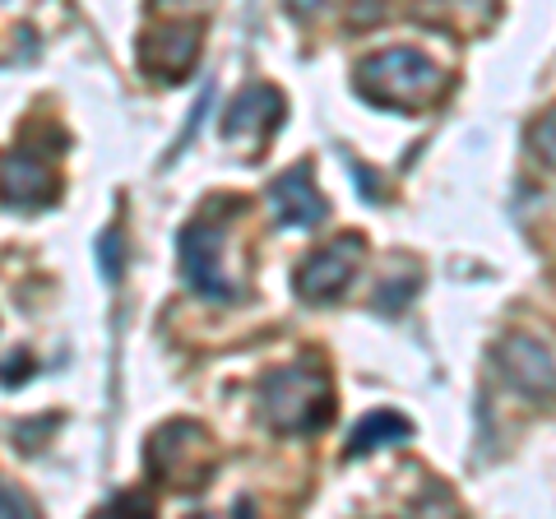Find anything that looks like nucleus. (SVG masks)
I'll return each instance as SVG.
<instances>
[{"instance_id":"nucleus-1","label":"nucleus","mask_w":556,"mask_h":519,"mask_svg":"<svg viewBox=\"0 0 556 519\" xmlns=\"http://www.w3.org/2000/svg\"><path fill=\"white\" fill-rule=\"evenodd\" d=\"M357 93L371 102V107H394V112H427L437 107L450 89V75L441 71L431 56L413 47H390L376 51L357 65Z\"/></svg>"},{"instance_id":"nucleus-2","label":"nucleus","mask_w":556,"mask_h":519,"mask_svg":"<svg viewBox=\"0 0 556 519\" xmlns=\"http://www.w3.org/2000/svg\"><path fill=\"white\" fill-rule=\"evenodd\" d=\"M260 418L283 436H306L320 431L334 418V385L325 367L298 362V367H278L260 380Z\"/></svg>"},{"instance_id":"nucleus-3","label":"nucleus","mask_w":556,"mask_h":519,"mask_svg":"<svg viewBox=\"0 0 556 519\" xmlns=\"http://www.w3.org/2000/svg\"><path fill=\"white\" fill-rule=\"evenodd\" d=\"M223 241H228V218H195L186 223L177 237V255H181V274L186 283L200 292V298L214 302H232L237 283L223 274Z\"/></svg>"},{"instance_id":"nucleus-4","label":"nucleus","mask_w":556,"mask_h":519,"mask_svg":"<svg viewBox=\"0 0 556 519\" xmlns=\"http://www.w3.org/2000/svg\"><path fill=\"white\" fill-rule=\"evenodd\" d=\"M208 450L214 445H208L204 427L172 422L149 441V469L163 482H177V488H200V482H208V469H214V459H204Z\"/></svg>"},{"instance_id":"nucleus-5","label":"nucleus","mask_w":556,"mask_h":519,"mask_svg":"<svg viewBox=\"0 0 556 519\" xmlns=\"http://www.w3.org/2000/svg\"><path fill=\"white\" fill-rule=\"evenodd\" d=\"M357 260H362V237L343 232L292 274V288H298L302 302H334L348 288V279L357 274Z\"/></svg>"},{"instance_id":"nucleus-6","label":"nucleus","mask_w":556,"mask_h":519,"mask_svg":"<svg viewBox=\"0 0 556 519\" xmlns=\"http://www.w3.org/2000/svg\"><path fill=\"white\" fill-rule=\"evenodd\" d=\"M496 367L510 385L533 404H552L556 400V362L538 339L529 334H506L496 343Z\"/></svg>"},{"instance_id":"nucleus-7","label":"nucleus","mask_w":556,"mask_h":519,"mask_svg":"<svg viewBox=\"0 0 556 519\" xmlns=\"http://www.w3.org/2000/svg\"><path fill=\"white\" fill-rule=\"evenodd\" d=\"M56 195H61L56 172H51L47 159H38V153L20 149L0 163V204H10V210H20V214H33V210L56 204Z\"/></svg>"},{"instance_id":"nucleus-8","label":"nucleus","mask_w":556,"mask_h":519,"mask_svg":"<svg viewBox=\"0 0 556 519\" xmlns=\"http://www.w3.org/2000/svg\"><path fill=\"white\" fill-rule=\"evenodd\" d=\"M195 56H200V24H167L144 33V42H139V65L167 84H181L195 71Z\"/></svg>"},{"instance_id":"nucleus-9","label":"nucleus","mask_w":556,"mask_h":519,"mask_svg":"<svg viewBox=\"0 0 556 519\" xmlns=\"http://www.w3.org/2000/svg\"><path fill=\"white\" fill-rule=\"evenodd\" d=\"M283 126V93L269 84H251L232 98L228 116H223V135L228 140H269V130Z\"/></svg>"},{"instance_id":"nucleus-10","label":"nucleus","mask_w":556,"mask_h":519,"mask_svg":"<svg viewBox=\"0 0 556 519\" xmlns=\"http://www.w3.org/2000/svg\"><path fill=\"white\" fill-rule=\"evenodd\" d=\"M269 200H274L278 223H288V228H316V223H325V214H329V204L316 190V181H311L306 163L288 167L283 177L269 186Z\"/></svg>"},{"instance_id":"nucleus-11","label":"nucleus","mask_w":556,"mask_h":519,"mask_svg":"<svg viewBox=\"0 0 556 519\" xmlns=\"http://www.w3.org/2000/svg\"><path fill=\"white\" fill-rule=\"evenodd\" d=\"M413 436V422L404 418V413H390V408H380V413H367L357 427H353V436H348V459H362V455H371V450L380 445H394V441H408Z\"/></svg>"},{"instance_id":"nucleus-12","label":"nucleus","mask_w":556,"mask_h":519,"mask_svg":"<svg viewBox=\"0 0 556 519\" xmlns=\"http://www.w3.org/2000/svg\"><path fill=\"white\" fill-rule=\"evenodd\" d=\"M529 149H533L547 167H556V107H547V112L529 126Z\"/></svg>"},{"instance_id":"nucleus-13","label":"nucleus","mask_w":556,"mask_h":519,"mask_svg":"<svg viewBox=\"0 0 556 519\" xmlns=\"http://www.w3.org/2000/svg\"><path fill=\"white\" fill-rule=\"evenodd\" d=\"M33 376V357L28 353H10L5 367H0V385H20V380Z\"/></svg>"},{"instance_id":"nucleus-14","label":"nucleus","mask_w":556,"mask_h":519,"mask_svg":"<svg viewBox=\"0 0 556 519\" xmlns=\"http://www.w3.org/2000/svg\"><path fill=\"white\" fill-rule=\"evenodd\" d=\"M98 255H102V274H108V279H116V274H121V237H116V232H102Z\"/></svg>"},{"instance_id":"nucleus-15","label":"nucleus","mask_w":556,"mask_h":519,"mask_svg":"<svg viewBox=\"0 0 556 519\" xmlns=\"http://www.w3.org/2000/svg\"><path fill=\"white\" fill-rule=\"evenodd\" d=\"M10 515H33V501L0 482V519H10Z\"/></svg>"},{"instance_id":"nucleus-16","label":"nucleus","mask_w":556,"mask_h":519,"mask_svg":"<svg viewBox=\"0 0 556 519\" xmlns=\"http://www.w3.org/2000/svg\"><path fill=\"white\" fill-rule=\"evenodd\" d=\"M288 5H292V14H311V10L320 5V0H288Z\"/></svg>"}]
</instances>
